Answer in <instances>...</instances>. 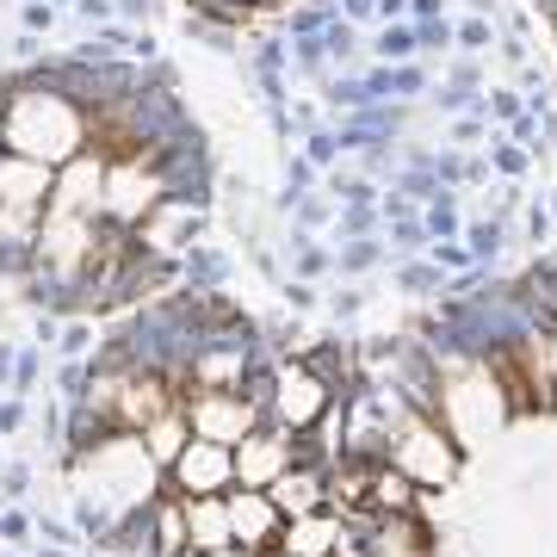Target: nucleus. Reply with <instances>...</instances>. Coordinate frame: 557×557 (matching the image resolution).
<instances>
[{
    "mask_svg": "<svg viewBox=\"0 0 557 557\" xmlns=\"http://www.w3.org/2000/svg\"><path fill=\"white\" fill-rule=\"evenodd\" d=\"M112 409L106 416L124 421V428H156V421H168V379H156V372H143V379H124V384H106L100 391Z\"/></svg>",
    "mask_w": 557,
    "mask_h": 557,
    "instance_id": "f257e3e1",
    "label": "nucleus"
},
{
    "mask_svg": "<svg viewBox=\"0 0 557 557\" xmlns=\"http://www.w3.org/2000/svg\"><path fill=\"white\" fill-rule=\"evenodd\" d=\"M403 478L446 483V478H453V446H446L434 428H416V434L403 440Z\"/></svg>",
    "mask_w": 557,
    "mask_h": 557,
    "instance_id": "f03ea898",
    "label": "nucleus"
},
{
    "mask_svg": "<svg viewBox=\"0 0 557 557\" xmlns=\"http://www.w3.org/2000/svg\"><path fill=\"white\" fill-rule=\"evenodd\" d=\"M174 471H180V483H186V490H218L223 478H230V471H236V465H230V458H223V446H211V440H199V446H186V453L174 458Z\"/></svg>",
    "mask_w": 557,
    "mask_h": 557,
    "instance_id": "7ed1b4c3",
    "label": "nucleus"
},
{
    "mask_svg": "<svg viewBox=\"0 0 557 557\" xmlns=\"http://www.w3.org/2000/svg\"><path fill=\"white\" fill-rule=\"evenodd\" d=\"M278 416L292 421V428H310V421L322 416V384L304 372V366H292L285 379H278Z\"/></svg>",
    "mask_w": 557,
    "mask_h": 557,
    "instance_id": "20e7f679",
    "label": "nucleus"
},
{
    "mask_svg": "<svg viewBox=\"0 0 557 557\" xmlns=\"http://www.w3.org/2000/svg\"><path fill=\"white\" fill-rule=\"evenodd\" d=\"M199 428H205L211 446H218V440H248L255 434V416H248L236 397H205L199 403Z\"/></svg>",
    "mask_w": 557,
    "mask_h": 557,
    "instance_id": "39448f33",
    "label": "nucleus"
},
{
    "mask_svg": "<svg viewBox=\"0 0 557 557\" xmlns=\"http://www.w3.org/2000/svg\"><path fill=\"white\" fill-rule=\"evenodd\" d=\"M278 458H285V453H278L273 440H255V434H248V440H242L236 471H242L248 483H278V478H285V471H278Z\"/></svg>",
    "mask_w": 557,
    "mask_h": 557,
    "instance_id": "423d86ee",
    "label": "nucleus"
},
{
    "mask_svg": "<svg viewBox=\"0 0 557 557\" xmlns=\"http://www.w3.org/2000/svg\"><path fill=\"white\" fill-rule=\"evenodd\" d=\"M379 552L384 557H428V533H421V520L391 515V527L379 533Z\"/></svg>",
    "mask_w": 557,
    "mask_h": 557,
    "instance_id": "0eeeda50",
    "label": "nucleus"
},
{
    "mask_svg": "<svg viewBox=\"0 0 557 557\" xmlns=\"http://www.w3.org/2000/svg\"><path fill=\"white\" fill-rule=\"evenodd\" d=\"M230 527H236L242 539H267L273 533V508L260 496H242V502H230Z\"/></svg>",
    "mask_w": 557,
    "mask_h": 557,
    "instance_id": "6e6552de",
    "label": "nucleus"
},
{
    "mask_svg": "<svg viewBox=\"0 0 557 557\" xmlns=\"http://www.w3.org/2000/svg\"><path fill=\"white\" fill-rule=\"evenodd\" d=\"M490 366H496L502 391H508V397H515L520 409H533V403H539V391H533V384H527V372H520V354H496V359H490Z\"/></svg>",
    "mask_w": 557,
    "mask_h": 557,
    "instance_id": "1a4fd4ad",
    "label": "nucleus"
},
{
    "mask_svg": "<svg viewBox=\"0 0 557 557\" xmlns=\"http://www.w3.org/2000/svg\"><path fill=\"white\" fill-rule=\"evenodd\" d=\"M329 545H335V527L329 520H304L298 533H292V557H322Z\"/></svg>",
    "mask_w": 557,
    "mask_h": 557,
    "instance_id": "9d476101",
    "label": "nucleus"
},
{
    "mask_svg": "<svg viewBox=\"0 0 557 557\" xmlns=\"http://www.w3.org/2000/svg\"><path fill=\"white\" fill-rule=\"evenodd\" d=\"M317 478H278V502H285V515H310L317 508Z\"/></svg>",
    "mask_w": 557,
    "mask_h": 557,
    "instance_id": "9b49d317",
    "label": "nucleus"
},
{
    "mask_svg": "<svg viewBox=\"0 0 557 557\" xmlns=\"http://www.w3.org/2000/svg\"><path fill=\"white\" fill-rule=\"evenodd\" d=\"M372 490H379V502L391 508V515H409V478H403V471H379Z\"/></svg>",
    "mask_w": 557,
    "mask_h": 557,
    "instance_id": "f8f14e48",
    "label": "nucleus"
},
{
    "mask_svg": "<svg viewBox=\"0 0 557 557\" xmlns=\"http://www.w3.org/2000/svg\"><path fill=\"white\" fill-rule=\"evenodd\" d=\"M223 527H230V515H223L218 502H199V508H193V533H199L205 545H218V539H223Z\"/></svg>",
    "mask_w": 557,
    "mask_h": 557,
    "instance_id": "ddd939ff",
    "label": "nucleus"
},
{
    "mask_svg": "<svg viewBox=\"0 0 557 557\" xmlns=\"http://www.w3.org/2000/svg\"><path fill=\"white\" fill-rule=\"evenodd\" d=\"M236 372H242V359H236V354H211V359L199 366V379H205V384H230Z\"/></svg>",
    "mask_w": 557,
    "mask_h": 557,
    "instance_id": "4468645a",
    "label": "nucleus"
},
{
    "mask_svg": "<svg viewBox=\"0 0 557 557\" xmlns=\"http://www.w3.org/2000/svg\"><path fill=\"white\" fill-rule=\"evenodd\" d=\"M156 453L180 458V421H156Z\"/></svg>",
    "mask_w": 557,
    "mask_h": 557,
    "instance_id": "2eb2a0df",
    "label": "nucleus"
},
{
    "mask_svg": "<svg viewBox=\"0 0 557 557\" xmlns=\"http://www.w3.org/2000/svg\"><path fill=\"white\" fill-rule=\"evenodd\" d=\"M211 557H242V552H211Z\"/></svg>",
    "mask_w": 557,
    "mask_h": 557,
    "instance_id": "dca6fc26",
    "label": "nucleus"
}]
</instances>
